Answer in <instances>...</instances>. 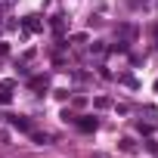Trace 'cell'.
<instances>
[{"instance_id":"cell-2","label":"cell","mask_w":158,"mask_h":158,"mask_svg":"<svg viewBox=\"0 0 158 158\" xmlns=\"http://www.w3.org/2000/svg\"><path fill=\"white\" fill-rule=\"evenodd\" d=\"M93 127H96V118H93V121H90V118L81 121V130H93Z\"/></svg>"},{"instance_id":"cell-1","label":"cell","mask_w":158,"mask_h":158,"mask_svg":"<svg viewBox=\"0 0 158 158\" xmlns=\"http://www.w3.org/2000/svg\"><path fill=\"white\" fill-rule=\"evenodd\" d=\"M13 127H19V130H31V124H28L25 118H13Z\"/></svg>"}]
</instances>
